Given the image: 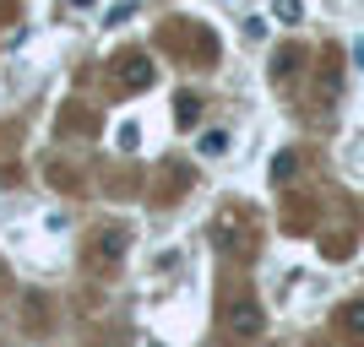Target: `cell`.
Here are the masks:
<instances>
[{
    "mask_svg": "<svg viewBox=\"0 0 364 347\" xmlns=\"http://www.w3.org/2000/svg\"><path fill=\"white\" fill-rule=\"evenodd\" d=\"M114 76H120V82H125L131 92H141V87H152V82H158V65H152L147 55H131V60H120V65H114Z\"/></svg>",
    "mask_w": 364,
    "mask_h": 347,
    "instance_id": "6da1fadb",
    "label": "cell"
},
{
    "mask_svg": "<svg viewBox=\"0 0 364 347\" xmlns=\"http://www.w3.org/2000/svg\"><path fill=\"white\" fill-rule=\"evenodd\" d=\"M272 11L283 16V22H299V16H304V6H299V0H272Z\"/></svg>",
    "mask_w": 364,
    "mask_h": 347,
    "instance_id": "8992f818",
    "label": "cell"
},
{
    "mask_svg": "<svg viewBox=\"0 0 364 347\" xmlns=\"http://www.w3.org/2000/svg\"><path fill=\"white\" fill-rule=\"evenodd\" d=\"M223 147H228V136H223V131H213V136H201V152H207V158H218Z\"/></svg>",
    "mask_w": 364,
    "mask_h": 347,
    "instance_id": "52a82bcc",
    "label": "cell"
},
{
    "mask_svg": "<svg viewBox=\"0 0 364 347\" xmlns=\"http://www.w3.org/2000/svg\"><path fill=\"white\" fill-rule=\"evenodd\" d=\"M294 168H299V158H294V152H277L272 158V180H289Z\"/></svg>",
    "mask_w": 364,
    "mask_h": 347,
    "instance_id": "5b68a950",
    "label": "cell"
},
{
    "mask_svg": "<svg viewBox=\"0 0 364 347\" xmlns=\"http://www.w3.org/2000/svg\"><path fill=\"white\" fill-rule=\"evenodd\" d=\"M343 331H348V336H364V299L343 304Z\"/></svg>",
    "mask_w": 364,
    "mask_h": 347,
    "instance_id": "3957f363",
    "label": "cell"
},
{
    "mask_svg": "<svg viewBox=\"0 0 364 347\" xmlns=\"http://www.w3.org/2000/svg\"><path fill=\"white\" fill-rule=\"evenodd\" d=\"M228 331L240 336V342H250V336H261V309H256V304H240V309L228 315Z\"/></svg>",
    "mask_w": 364,
    "mask_h": 347,
    "instance_id": "7a4b0ae2",
    "label": "cell"
},
{
    "mask_svg": "<svg viewBox=\"0 0 364 347\" xmlns=\"http://www.w3.org/2000/svg\"><path fill=\"white\" fill-rule=\"evenodd\" d=\"M98 255H125V228H109V233H98Z\"/></svg>",
    "mask_w": 364,
    "mask_h": 347,
    "instance_id": "277c9868",
    "label": "cell"
},
{
    "mask_svg": "<svg viewBox=\"0 0 364 347\" xmlns=\"http://www.w3.org/2000/svg\"><path fill=\"white\" fill-rule=\"evenodd\" d=\"M196 114H201V104H196V98H180V120L191 125V120H196Z\"/></svg>",
    "mask_w": 364,
    "mask_h": 347,
    "instance_id": "ba28073f",
    "label": "cell"
},
{
    "mask_svg": "<svg viewBox=\"0 0 364 347\" xmlns=\"http://www.w3.org/2000/svg\"><path fill=\"white\" fill-rule=\"evenodd\" d=\"M65 6H71V11H87V6H92V0H65Z\"/></svg>",
    "mask_w": 364,
    "mask_h": 347,
    "instance_id": "9c48e42d",
    "label": "cell"
}]
</instances>
